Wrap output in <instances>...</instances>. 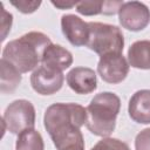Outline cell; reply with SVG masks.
<instances>
[{"label":"cell","mask_w":150,"mask_h":150,"mask_svg":"<svg viewBox=\"0 0 150 150\" xmlns=\"http://www.w3.org/2000/svg\"><path fill=\"white\" fill-rule=\"evenodd\" d=\"M11 5L14 6L19 12L23 14H30V13H34L41 6V1L40 0H12Z\"/></svg>","instance_id":"obj_18"},{"label":"cell","mask_w":150,"mask_h":150,"mask_svg":"<svg viewBox=\"0 0 150 150\" xmlns=\"http://www.w3.org/2000/svg\"><path fill=\"white\" fill-rule=\"evenodd\" d=\"M63 81V73L53 70L42 64L38 67L30 75L32 88L40 95H53L57 93L62 88Z\"/></svg>","instance_id":"obj_8"},{"label":"cell","mask_w":150,"mask_h":150,"mask_svg":"<svg viewBox=\"0 0 150 150\" xmlns=\"http://www.w3.org/2000/svg\"><path fill=\"white\" fill-rule=\"evenodd\" d=\"M68 87L79 95L91 94L97 88V76L94 69L88 67H75L66 76Z\"/></svg>","instance_id":"obj_10"},{"label":"cell","mask_w":150,"mask_h":150,"mask_svg":"<svg viewBox=\"0 0 150 150\" xmlns=\"http://www.w3.org/2000/svg\"><path fill=\"white\" fill-rule=\"evenodd\" d=\"M89 38L87 47L100 56L122 53L124 48V36L122 30L114 25L103 22H88Z\"/></svg>","instance_id":"obj_4"},{"label":"cell","mask_w":150,"mask_h":150,"mask_svg":"<svg viewBox=\"0 0 150 150\" xmlns=\"http://www.w3.org/2000/svg\"><path fill=\"white\" fill-rule=\"evenodd\" d=\"M102 6H103V1H80L76 4L75 8L76 12L82 15L93 16V15L102 14Z\"/></svg>","instance_id":"obj_17"},{"label":"cell","mask_w":150,"mask_h":150,"mask_svg":"<svg viewBox=\"0 0 150 150\" xmlns=\"http://www.w3.org/2000/svg\"><path fill=\"white\" fill-rule=\"evenodd\" d=\"M123 5V1H103L102 6V14L104 15H114L118 13L121 6Z\"/></svg>","instance_id":"obj_21"},{"label":"cell","mask_w":150,"mask_h":150,"mask_svg":"<svg viewBox=\"0 0 150 150\" xmlns=\"http://www.w3.org/2000/svg\"><path fill=\"white\" fill-rule=\"evenodd\" d=\"M86 121L87 111L84 107L71 102L50 104L43 115V125L52 141L70 131L81 129V127L86 124Z\"/></svg>","instance_id":"obj_3"},{"label":"cell","mask_w":150,"mask_h":150,"mask_svg":"<svg viewBox=\"0 0 150 150\" xmlns=\"http://www.w3.org/2000/svg\"><path fill=\"white\" fill-rule=\"evenodd\" d=\"M35 108L27 100H15L9 103L2 116L4 130L13 135H19L23 130L34 129L35 127Z\"/></svg>","instance_id":"obj_5"},{"label":"cell","mask_w":150,"mask_h":150,"mask_svg":"<svg viewBox=\"0 0 150 150\" xmlns=\"http://www.w3.org/2000/svg\"><path fill=\"white\" fill-rule=\"evenodd\" d=\"M120 25L131 32H139L150 23V9L139 1L123 2L118 11Z\"/></svg>","instance_id":"obj_7"},{"label":"cell","mask_w":150,"mask_h":150,"mask_svg":"<svg viewBox=\"0 0 150 150\" xmlns=\"http://www.w3.org/2000/svg\"><path fill=\"white\" fill-rule=\"evenodd\" d=\"M120 109L121 100L115 93L103 91L96 94L86 108L87 129L95 136L109 137L115 130Z\"/></svg>","instance_id":"obj_2"},{"label":"cell","mask_w":150,"mask_h":150,"mask_svg":"<svg viewBox=\"0 0 150 150\" xmlns=\"http://www.w3.org/2000/svg\"><path fill=\"white\" fill-rule=\"evenodd\" d=\"M0 90L2 94H11L20 84L22 80L21 73L4 59L0 60Z\"/></svg>","instance_id":"obj_14"},{"label":"cell","mask_w":150,"mask_h":150,"mask_svg":"<svg viewBox=\"0 0 150 150\" xmlns=\"http://www.w3.org/2000/svg\"><path fill=\"white\" fill-rule=\"evenodd\" d=\"M90 150H130V148L125 142L118 138L104 137L98 141Z\"/></svg>","instance_id":"obj_16"},{"label":"cell","mask_w":150,"mask_h":150,"mask_svg":"<svg viewBox=\"0 0 150 150\" xmlns=\"http://www.w3.org/2000/svg\"><path fill=\"white\" fill-rule=\"evenodd\" d=\"M77 2L74 1H64V0H57V1H52V5L55 6L59 9H70L76 6Z\"/></svg>","instance_id":"obj_22"},{"label":"cell","mask_w":150,"mask_h":150,"mask_svg":"<svg viewBox=\"0 0 150 150\" xmlns=\"http://www.w3.org/2000/svg\"><path fill=\"white\" fill-rule=\"evenodd\" d=\"M49 45H52V41L45 33L28 32L8 42L2 50L1 59L9 62L21 74L34 71L42 61L43 53Z\"/></svg>","instance_id":"obj_1"},{"label":"cell","mask_w":150,"mask_h":150,"mask_svg":"<svg viewBox=\"0 0 150 150\" xmlns=\"http://www.w3.org/2000/svg\"><path fill=\"white\" fill-rule=\"evenodd\" d=\"M129 66L136 69H150V40L135 41L128 49Z\"/></svg>","instance_id":"obj_13"},{"label":"cell","mask_w":150,"mask_h":150,"mask_svg":"<svg viewBox=\"0 0 150 150\" xmlns=\"http://www.w3.org/2000/svg\"><path fill=\"white\" fill-rule=\"evenodd\" d=\"M12 22H13V15L8 13L4 8V4H1V41L6 39L8 32L11 30Z\"/></svg>","instance_id":"obj_20"},{"label":"cell","mask_w":150,"mask_h":150,"mask_svg":"<svg viewBox=\"0 0 150 150\" xmlns=\"http://www.w3.org/2000/svg\"><path fill=\"white\" fill-rule=\"evenodd\" d=\"M41 64L62 73L73 64V54L64 47L52 43L45 50Z\"/></svg>","instance_id":"obj_12"},{"label":"cell","mask_w":150,"mask_h":150,"mask_svg":"<svg viewBox=\"0 0 150 150\" xmlns=\"http://www.w3.org/2000/svg\"><path fill=\"white\" fill-rule=\"evenodd\" d=\"M15 150H45V142L41 134L35 129L23 130L18 135Z\"/></svg>","instance_id":"obj_15"},{"label":"cell","mask_w":150,"mask_h":150,"mask_svg":"<svg viewBox=\"0 0 150 150\" xmlns=\"http://www.w3.org/2000/svg\"><path fill=\"white\" fill-rule=\"evenodd\" d=\"M61 30L66 39L75 47L87 46L89 38V25L75 14L61 16Z\"/></svg>","instance_id":"obj_9"},{"label":"cell","mask_w":150,"mask_h":150,"mask_svg":"<svg viewBox=\"0 0 150 150\" xmlns=\"http://www.w3.org/2000/svg\"><path fill=\"white\" fill-rule=\"evenodd\" d=\"M129 62L122 53H111L100 56L97 73L101 79L110 84H118L125 80L129 73Z\"/></svg>","instance_id":"obj_6"},{"label":"cell","mask_w":150,"mask_h":150,"mask_svg":"<svg viewBox=\"0 0 150 150\" xmlns=\"http://www.w3.org/2000/svg\"><path fill=\"white\" fill-rule=\"evenodd\" d=\"M135 150H150V128L141 130L135 138Z\"/></svg>","instance_id":"obj_19"},{"label":"cell","mask_w":150,"mask_h":150,"mask_svg":"<svg viewBox=\"0 0 150 150\" xmlns=\"http://www.w3.org/2000/svg\"><path fill=\"white\" fill-rule=\"evenodd\" d=\"M128 112L130 118L138 124H150V90H137L129 100Z\"/></svg>","instance_id":"obj_11"}]
</instances>
